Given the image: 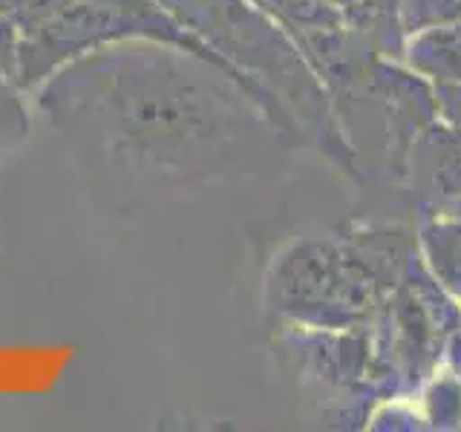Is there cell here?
Masks as SVG:
<instances>
[]
</instances>
